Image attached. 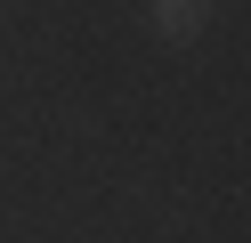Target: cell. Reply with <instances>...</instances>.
Returning a JSON list of instances; mask_svg holds the SVG:
<instances>
[{"label":"cell","mask_w":251,"mask_h":243,"mask_svg":"<svg viewBox=\"0 0 251 243\" xmlns=\"http://www.w3.org/2000/svg\"><path fill=\"white\" fill-rule=\"evenodd\" d=\"M146 16H154L162 41H202L211 16H219V0H146Z\"/></svg>","instance_id":"obj_1"}]
</instances>
